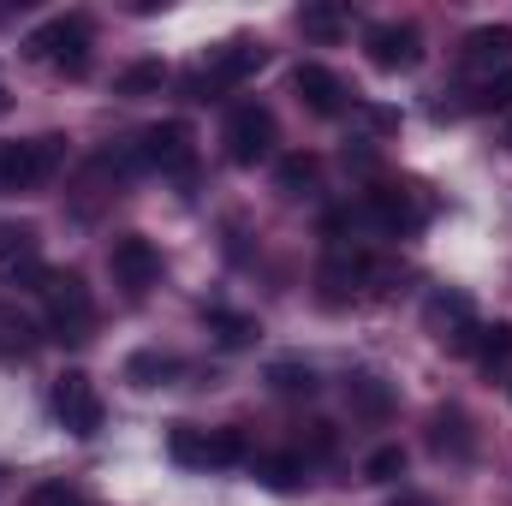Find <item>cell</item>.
<instances>
[{
  "label": "cell",
  "instance_id": "cell-1",
  "mask_svg": "<svg viewBox=\"0 0 512 506\" xmlns=\"http://www.w3.org/2000/svg\"><path fill=\"white\" fill-rule=\"evenodd\" d=\"M36 298H42L48 334H54L60 346H84V340L96 334V298H90L84 274H72V268H48L42 286H36Z\"/></svg>",
  "mask_w": 512,
  "mask_h": 506
},
{
  "label": "cell",
  "instance_id": "cell-2",
  "mask_svg": "<svg viewBox=\"0 0 512 506\" xmlns=\"http://www.w3.org/2000/svg\"><path fill=\"white\" fill-rule=\"evenodd\" d=\"M24 48H30V60H42L48 72L84 78V72H90V48H96V24H90L84 12H60V18L36 24Z\"/></svg>",
  "mask_w": 512,
  "mask_h": 506
},
{
  "label": "cell",
  "instance_id": "cell-3",
  "mask_svg": "<svg viewBox=\"0 0 512 506\" xmlns=\"http://www.w3.org/2000/svg\"><path fill=\"white\" fill-rule=\"evenodd\" d=\"M167 453L185 471H227V465H245L251 459V441H245V429H197V423H179L167 435Z\"/></svg>",
  "mask_w": 512,
  "mask_h": 506
},
{
  "label": "cell",
  "instance_id": "cell-4",
  "mask_svg": "<svg viewBox=\"0 0 512 506\" xmlns=\"http://www.w3.org/2000/svg\"><path fill=\"white\" fill-rule=\"evenodd\" d=\"M358 221H370L382 239H411L429 227V197H423V185H376V191H364Z\"/></svg>",
  "mask_w": 512,
  "mask_h": 506
},
{
  "label": "cell",
  "instance_id": "cell-5",
  "mask_svg": "<svg viewBox=\"0 0 512 506\" xmlns=\"http://www.w3.org/2000/svg\"><path fill=\"white\" fill-rule=\"evenodd\" d=\"M477 328H483V316H477V304H471L459 286H435V292L423 298V334H429L441 352H471V346H477Z\"/></svg>",
  "mask_w": 512,
  "mask_h": 506
},
{
  "label": "cell",
  "instance_id": "cell-6",
  "mask_svg": "<svg viewBox=\"0 0 512 506\" xmlns=\"http://www.w3.org/2000/svg\"><path fill=\"white\" fill-rule=\"evenodd\" d=\"M137 161L161 179H191L197 173V131L185 120H161V126H143L137 131Z\"/></svg>",
  "mask_w": 512,
  "mask_h": 506
},
{
  "label": "cell",
  "instance_id": "cell-7",
  "mask_svg": "<svg viewBox=\"0 0 512 506\" xmlns=\"http://www.w3.org/2000/svg\"><path fill=\"white\" fill-rule=\"evenodd\" d=\"M66 155V137H24L0 143V191H42Z\"/></svg>",
  "mask_w": 512,
  "mask_h": 506
},
{
  "label": "cell",
  "instance_id": "cell-8",
  "mask_svg": "<svg viewBox=\"0 0 512 506\" xmlns=\"http://www.w3.org/2000/svg\"><path fill=\"white\" fill-rule=\"evenodd\" d=\"M262 66H268V48H262L256 36H233V42H221V48L209 54V66H203V72H197L185 90H191L197 102H209L215 90H227V84H245V78H256Z\"/></svg>",
  "mask_w": 512,
  "mask_h": 506
},
{
  "label": "cell",
  "instance_id": "cell-9",
  "mask_svg": "<svg viewBox=\"0 0 512 506\" xmlns=\"http://www.w3.org/2000/svg\"><path fill=\"white\" fill-rule=\"evenodd\" d=\"M221 143H227V161H233V167H256V161H268L274 143H280L274 108H262V102H239V108L227 114Z\"/></svg>",
  "mask_w": 512,
  "mask_h": 506
},
{
  "label": "cell",
  "instance_id": "cell-10",
  "mask_svg": "<svg viewBox=\"0 0 512 506\" xmlns=\"http://www.w3.org/2000/svg\"><path fill=\"white\" fill-rule=\"evenodd\" d=\"M54 417H60V429L66 435H96L102 429V417H108V405H102V393H96V381L84 376V370H66V376H54Z\"/></svg>",
  "mask_w": 512,
  "mask_h": 506
},
{
  "label": "cell",
  "instance_id": "cell-11",
  "mask_svg": "<svg viewBox=\"0 0 512 506\" xmlns=\"http://www.w3.org/2000/svg\"><path fill=\"white\" fill-rule=\"evenodd\" d=\"M364 54H370L376 72H411V66L423 60V36H417V24H405V18H382V24L364 30Z\"/></svg>",
  "mask_w": 512,
  "mask_h": 506
},
{
  "label": "cell",
  "instance_id": "cell-12",
  "mask_svg": "<svg viewBox=\"0 0 512 506\" xmlns=\"http://www.w3.org/2000/svg\"><path fill=\"white\" fill-rule=\"evenodd\" d=\"M0 274L18 286H42V239L30 221H0Z\"/></svg>",
  "mask_w": 512,
  "mask_h": 506
},
{
  "label": "cell",
  "instance_id": "cell-13",
  "mask_svg": "<svg viewBox=\"0 0 512 506\" xmlns=\"http://www.w3.org/2000/svg\"><path fill=\"white\" fill-rule=\"evenodd\" d=\"M108 268H114V280H120L126 292H149V286L161 280V251H155L143 233H120V239L108 245Z\"/></svg>",
  "mask_w": 512,
  "mask_h": 506
},
{
  "label": "cell",
  "instance_id": "cell-14",
  "mask_svg": "<svg viewBox=\"0 0 512 506\" xmlns=\"http://www.w3.org/2000/svg\"><path fill=\"white\" fill-rule=\"evenodd\" d=\"M292 90H298V102H304L316 120H334V114H346V84H340L328 66H316V60L292 66Z\"/></svg>",
  "mask_w": 512,
  "mask_h": 506
},
{
  "label": "cell",
  "instance_id": "cell-15",
  "mask_svg": "<svg viewBox=\"0 0 512 506\" xmlns=\"http://www.w3.org/2000/svg\"><path fill=\"white\" fill-rule=\"evenodd\" d=\"M423 441H429V453H435V459H453V465H459V459H471V447H477L471 417H465L459 405H435V411H429V435H423Z\"/></svg>",
  "mask_w": 512,
  "mask_h": 506
},
{
  "label": "cell",
  "instance_id": "cell-16",
  "mask_svg": "<svg viewBox=\"0 0 512 506\" xmlns=\"http://www.w3.org/2000/svg\"><path fill=\"white\" fill-rule=\"evenodd\" d=\"M459 54H465V66H477V72H507L512 66V24H477Z\"/></svg>",
  "mask_w": 512,
  "mask_h": 506
},
{
  "label": "cell",
  "instance_id": "cell-17",
  "mask_svg": "<svg viewBox=\"0 0 512 506\" xmlns=\"http://www.w3.org/2000/svg\"><path fill=\"white\" fill-rule=\"evenodd\" d=\"M346 405H352V417H364V423H387V417H393V387H387L376 370H352V376H346Z\"/></svg>",
  "mask_w": 512,
  "mask_h": 506
},
{
  "label": "cell",
  "instance_id": "cell-18",
  "mask_svg": "<svg viewBox=\"0 0 512 506\" xmlns=\"http://www.w3.org/2000/svg\"><path fill=\"white\" fill-rule=\"evenodd\" d=\"M256 477H262V489H274V495H298L304 477H310V459H304V453H262V459H256Z\"/></svg>",
  "mask_w": 512,
  "mask_h": 506
},
{
  "label": "cell",
  "instance_id": "cell-19",
  "mask_svg": "<svg viewBox=\"0 0 512 506\" xmlns=\"http://www.w3.org/2000/svg\"><path fill=\"white\" fill-rule=\"evenodd\" d=\"M316 185H322V161L316 155H304V149L298 155H280V167H274V191L280 197H310Z\"/></svg>",
  "mask_w": 512,
  "mask_h": 506
},
{
  "label": "cell",
  "instance_id": "cell-20",
  "mask_svg": "<svg viewBox=\"0 0 512 506\" xmlns=\"http://www.w3.org/2000/svg\"><path fill=\"white\" fill-rule=\"evenodd\" d=\"M471 358H477V370H507L512 364V322H483L477 328V346H471Z\"/></svg>",
  "mask_w": 512,
  "mask_h": 506
},
{
  "label": "cell",
  "instance_id": "cell-21",
  "mask_svg": "<svg viewBox=\"0 0 512 506\" xmlns=\"http://www.w3.org/2000/svg\"><path fill=\"white\" fill-rule=\"evenodd\" d=\"M268 387L286 393V399H310V393H316V370H310L304 358H274V364H268Z\"/></svg>",
  "mask_w": 512,
  "mask_h": 506
},
{
  "label": "cell",
  "instance_id": "cell-22",
  "mask_svg": "<svg viewBox=\"0 0 512 506\" xmlns=\"http://www.w3.org/2000/svg\"><path fill=\"white\" fill-rule=\"evenodd\" d=\"M346 6H298V30L310 36V42H340L346 36Z\"/></svg>",
  "mask_w": 512,
  "mask_h": 506
},
{
  "label": "cell",
  "instance_id": "cell-23",
  "mask_svg": "<svg viewBox=\"0 0 512 506\" xmlns=\"http://www.w3.org/2000/svg\"><path fill=\"white\" fill-rule=\"evenodd\" d=\"M209 328H215V340L227 346V352H239V346H256V316H239V310H209Z\"/></svg>",
  "mask_w": 512,
  "mask_h": 506
},
{
  "label": "cell",
  "instance_id": "cell-24",
  "mask_svg": "<svg viewBox=\"0 0 512 506\" xmlns=\"http://www.w3.org/2000/svg\"><path fill=\"white\" fill-rule=\"evenodd\" d=\"M173 370H179V364H173L167 352H131L126 358V381L131 387H167Z\"/></svg>",
  "mask_w": 512,
  "mask_h": 506
},
{
  "label": "cell",
  "instance_id": "cell-25",
  "mask_svg": "<svg viewBox=\"0 0 512 506\" xmlns=\"http://www.w3.org/2000/svg\"><path fill=\"white\" fill-rule=\"evenodd\" d=\"M161 84H167V66H161V60H137V66L120 72V96H131V102L161 96Z\"/></svg>",
  "mask_w": 512,
  "mask_h": 506
},
{
  "label": "cell",
  "instance_id": "cell-26",
  "mask_svg": "<svg viewBox=\"0 0 512 506\" xmlns=\"http://www.w3.org/2000/svg\"><path fill=\"white\" fill-rule=\"evenodd\" d=\"M364 477H370V483H399V477H405V447H376V453L364 459Z\"/></svg>",
  "mask_w": 512,
  "mask_h": 506
},
{
  "label": "cell",
  "instance_id": "cell-27",
  "mask_svg": "<svg viewBox=\"0 0 512 506\" xmlns=\"http://www.w3.org/2000/svg\"><path fill=\"white\" fill-rule=\"evenodd\" d=\"M471 108H477V114H495V108H512V66L501 72V78H489V84H483V90L471 96Z\"/></svg>",
  "mask_w": 512,
  "mask_h": 506
},
{
  "label": "cell",
  "instance_id": "cell-28",
  "mask_svg": "<svg viewBox=\"0 0 512 506\" xmlns=\"http://www.w3.org/2000/svg\"><path fill=\"white\" fill-rule=\"evenodd\" d=\"M30 506H90L72 483H42V489H30Z\"/></svg>",
  "mask_w": 512,
  "mask_h": 506
},
{
  "label": "cell",
  "instance_id": "cell-29",
  "mask_svg": "<svg viewBox=\"0 0 512 506\" xmlns=\"http://www.w3.org/2000/svg\"><path fill=\"white\" fill-rule=\"evenodd\" d=\"M393 506H435V501H423V495H399Z\"/></svg>",
  "mask_w": 512,
  "mask_h": 506
},
{
  "label": "cell",
  "instance_id": "cell-30",
  "mask_svg": "<svg viewBox=\"0 0 512 506\" xmlns=\"http://www.w3.org/2000/svg\"><path fill=\"white\" fill-rule=\"evenodd\" d=\"M507 149H512V126H507Z\"/></svg>",
  "mask_w": 512,
  "mask_h": 506
}]
</instances>
